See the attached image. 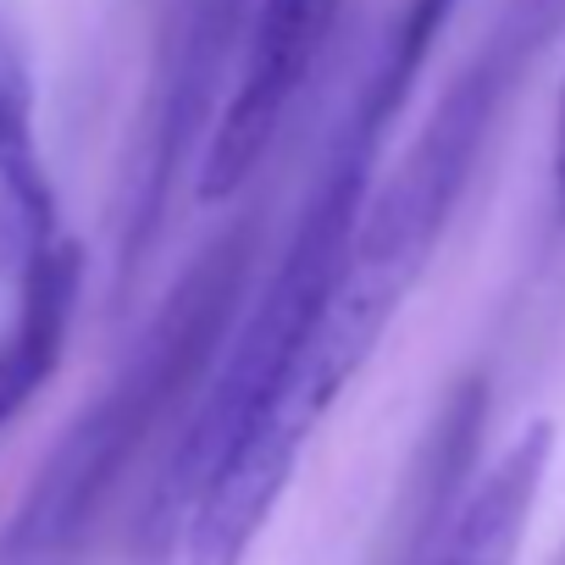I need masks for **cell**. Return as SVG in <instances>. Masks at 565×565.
Returning <instances> with one entry per match:
<instances>
[{"mask_svg": "<svg viewBox=\"0 0 565 565\" xmlns=\"http://www.w3.org/2000/svg\"><path fill=\"white\" fill-rule=\"evenodd\" d=\"M383 134L388 122L355 95L260 300L244 306L211 388L194 399L150 488L145 554H161L178 532L183 565H244L289 493L295 466L322 427L311 399V350L372 194Z\"/></svg>", "mask_w": 565, "mask_h": 565, "instance_id": "cell-1", "label": "cell"}, {"mask_svg": "<svg viewBox=\"0 0 565 565\" xmlns=\"http://www.w3.org/2000/svg\"><path fill=\"white\" fill-rule=\"evenodd\" d=\"M255 238L260 222L238 216L178 271L167 300L156 306V317L111 372V383L51 444L23 504L0 532V565H51L62 548H73L111 504L134 460L178 416V405L194 399V388L222 361L244 317Z\"/></svg>", "mask_w": 565, "mask_h": 565, "instance_id": "cell-2", "label": "cell"}, {"mask_svg": "<svg viewBox=\"0 0 565 565\" xmlns=\"http://www.w3.org/2000/svg\"><path fill=\"white\" fill-rule=\"evenodd\" d=\"M244 0H178L156 67H150V95L139 117V145L134 167L122 178V216H117V282H128L178 194V178L200 172V156L222 122V84L233 89L238 56H244Z\"/></svg>", "mask_w": 565, "mask_h": 565, "instance_id": "cell-3", "label": "cell"}, {"mask_svg": "<svg viewBox=\"0 0 565 565\" xmlns=\"http://www.w3.org/2000/svg\"><path fill=\"white\" fill-rule=\"evenodd\" d=\"M339 7L344 0H255L222 122H216V134L200 156V172H194L200 205L238 200L244 183L260 172V161L271 156L282 122H289V111L300 100V89L311 84V73L328 51Z\"/></svg>", "mask_w": 565, "mask_h": 565, "instance_id": "cell-4", "label": "cell"}, {"mask_svg": "<svg viewBox=\"0 0 565 565\" xmlns=\"http://www.w3.org/2000/svg\"><path fill=\"white\" fill-rule=\"evenodd\" d=\"M548 460H554V427L532 422L488 460V471H477L455 493L444 515L427 521L411 565H515L548 482Z\"/></svg>", "mask_w": 565, "mask_h": 565, "instance_id": "cell-5", "label": "cell"}, {"mask_svg": "<svg viewBox=\"0 0 565 565\" xmlns=\"http://www.w3.org/2000/svg\"><path fill=\"white\" fill-rule=\"evenodd\" d=\"M56 238V189L34 134V78L23 45L0 23V277L18 282Z\"/></svg>", "mask_w": 565, "mask_h": 565, "instance_id": "cell-6", "label": "cell"}, {"mask_svg": "<svg viewBox=\"0 0 565 565\" xmlns=\"http://www.w3.org/2000/svg\"><path fill=\"white\" fill-rule=\"evenodd\" d=\"M12 289H18V311L0 333V433L29 411V399L56 377L67 355V333L84 289V249L73 238H56Z\"/></svg>", "mask_w": 565, "mask_h": 565, "instance_id": "cell-7", "label": "cell"}, {"mask_svg": "<svg viewBox=\"0 0 565 565\" xmlns=\"http://www.w3.org/2000/svg\"><path fill=\"white\" fill-rule=\"evenodd\" d=\"M455 7H460V0H411V7L399 12V23L388 29L383 56H377V67H372L366 89H361V100H366L383 122L399 117V106H405L416 73L427 67V51H433V40L449 29Z\"/></svg>", "mask_w": 565, "mask_h": 565, "instance_id": "cell-8", "label": "cell"}, {"mask_svg": "<svg viewBox=\"0 0 565 565\" xmlns=\"http://www.w3.org/2000/svg\"><path fill=\"white\" fill-rule=\"evenodd\" d=\"M554 194H559V216H565V89L554 106Z\"/></svg>", "mask_w": 565, "mask_h": 565, "instance_id": "cell-9", "label": "cell"}]
</instances>
